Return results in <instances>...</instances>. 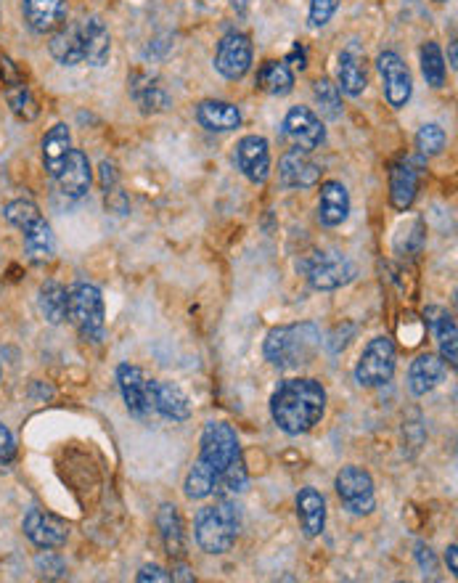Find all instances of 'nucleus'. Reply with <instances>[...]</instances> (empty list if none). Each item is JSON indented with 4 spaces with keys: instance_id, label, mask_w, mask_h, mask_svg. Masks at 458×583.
Returning <instances> with one entry per match:
<instances>
[{
    "instance_id": "f257e3e1",
    "label": "nucleus",
    "mask_w": 458,
    "mask_h": 583,
    "mask_svg": "<svg viewBox=\"0 0 458 583\" xmlns=\"http://www.w3.org/2000/svg\"><path fill=\"white\" fill-rule=\"evenodd\" d=\"M241 456L239 435L228 422H207L199 443V459L188 470L183 493L186 499L202 501L218 491L220 477Z\"/></svg>"
},
{
    "instance_id": "f03ea898",
    "label": "nucleus",
    "mask_w": 458,
    "mask_h": 583,
    "mask_svg": "<svg viewBox=\"0 0 458 583\" xmlns=\"http://www.w3.org/2000/svg\"><path fill=\"white\" fill-rule=\"evenodd\" d=\"M326 414V390L318 379L294 377L284 379L271 395V417L286 435H305Z\"/></svg>"
},
{
    "instance_id": "7ed1b4c3",
    "label": "nucleus",
    "mask_w": 458,
    "mask_h": 583,
    "mask_svg": "<svg viewBox=\"0 0 458 583\" xmlns=\"http://www.w3.org/2000/svg\"><path fill=\"white\" fill-rule=\"evenodd\" d=\"M321 340V329L313 321L273 326L268 337H265L263 356L276 369H300V366L310 364L316 358Z\"/></svg>"
},
{
    "instance_id": "20e7f679",
    "label": "nucleus",
    "mask_w": 458,
    "mask_h": 583,
    "mask_svg": "<svg viewBox=\"0 0 458 583\" xmlns=\"http://www.w3.org/2000/svg\"><path fill=\"white\" fill-rule=\"evenodd\" d=\"M241 530V509L236 501L220 499L196 512L194 538L204 554H226Z\"/></svg>"
},
{
    "instance_id": "39448f33",
    "label": "nucleus",
    "mask_w": 458,
    "mask_h": 583,
    "mask_svg": "<svg viewBox=\"0 0 458 583\" xmlns=\"http://www.w3.org/2000/svg\"><path fill=\"white\" fill-rule=\"evenodd\" d=\"M69 321L75 324L85 342H101L106 332V308L101 289L77 281L69 287Z\"/></svg>"
},
{
    "instance_id": "423d86ee",
    "label": "nucleus",
    "mask_w": 458,
    "mask_h": 583,
    "mask_svg": "<svg viewBox=\"0 0 458 583\" xmlns=\"http://www.w3.org/2000/svg\"><path fill=\"white\" fill-rule=\"evenodd\" d=\"M305 279L318 292H334V289L347 287L358 276V265L347 258L345 252L323 250L313 252L300 263Z\"/></svg>"
},
{
    "instance_id": "0eeeda50",
    "label": "nucleus",
    "mask_w": 458,
    "mask_h": 583,
    "mask_svg": "<svg viewBox=\"0 0 458 583\" xmlns=\"http://www.w3.org/2000/svg\"><path fill=\"white\" fill-rule=\"evenodd\" d=\"M395 366H398V350L390 337H374L368 340L363 348L358 364H355V382L361 387H382L395 377Z\"/></svg>"
},
{
    "instance_id": "6e6552de",
    "label": "nucleus",
    "mask_w": 458,
    "mask_h": 583,
    "mask_svg": "<svg viewBox=\"0 0 458 583\" xmlns=\"http://www.w3.org/2000/svg\"><path fill=\"white\" fill-rule=\"evenodd\" d=\"M339 501L345 504V509L355 517H368L376 509V491H374V477L368 475L363 467H342L334 480Z\"/></svg>"
},
{
    "instance_id": "1a4fd4ad",
    "label": "nucleus",
    "mask_w": 458,
    "mask_h": 583,
    "mask_svg": "<svg viewBox=\"0 0 458 583\" xmlns=\"http://www.w3.org/2000/svg\"><path fill=\"white\" fill-rule=\"evenodd\" d=\"M154 382L146 377V371L136 364L117 366V385H120L122 401L130 417L149 419L154 414Z\"/></svg>"
},
{
    "instance_id": "9d476101",
    "label": "nucleus",
    "mask_w": 458,
    "mask_h": 583,
    "mask_svg": "<svg viewBox=\"0 0 458 583\" xmlns=\"http://www.w3.org/2000/svg\"><path fill=\"white\" fill-rule=\"evenodd\" d=\"M233 162H236V170L255 186H263L271 178V146L257 133L239 138Z\"/></svg>"
},
{
    "instance_id": "9b49d317",
    "label": "nucleus",
    "mask_w": 458,
    "mask_h": 583,
    "mask_svg": "<svg viewBox=\"0 0 458 583\" xmlns=\"http://www.w3.org/2000/svg\"><path fill=\"white\" fill-rule=\"evenodd\" d=\"M215 69L226 80H241L252 69V40L244 32H226L215 51Z\"/></svg>"
},
{
    "instance_id": "f8f14e48",
    "label": "nucleus",
    "mask_w": 458,
    "mask_h": 583,
    "mask_svg": "<svg viewBox=\"0 0 458 583\" xmlns=\"http://www.w3.org/2000/svg\"><path fill=\"white\" fill-rule=\"evenodd\" d=\"M376 69H379V75H382L384 96H387L392 109H403L413 96V80L411 72H408L406 67V61L400 59L395 51H384L379 53V59H376Z\"/></svg>"
},
{
    "instance_id": "ddd939ff",
    "label": "nucleus",
    "mask_w": 458,
    "mask_h": 583,
    "mask_svg": "<svg viewBox=\"0 0 458 583\" xmlns=\"http://www.w3.org/2000/svg\"><path fill=\"white\" fill-rule=\"evenodd\" d=\"M284 136L302 152H313L326 141L321 117L308 106H292L284 117Z\"/></svg>"
},
{
    "instance_id": "4468645a",
    "label": "nucleus",
    "mask_w": 458,
    "mask_h": 583,
    "mask_svg": "<svg viewBox=\"0 0 458 583\" xmlns=\"http://www.w3.org/2000/svg\"><path fill=\"white\" fill-rule=\"evenodd\" d=\"M53 178H56V186H59V191L64 197L69 199L85 197L93 183L91 159H88L85 152H80V149H69L64 165H61V170L53 175Z\"/></svg>"
},
{
    "instance_id": "2eb2a0df",
    "label": "nucleus",
    "mask_w": 458,
    "mask_h": 583,
    "mask_svg": "<svg viewBox=\"0 0 458 583\" xmlns=\"http://www.w3.org/2000/svg\"><path fill=\"white\" fill-rule=\"evenodd\" d=\"M278 181L284 189H313L321 183V167L302 149H289L278 162Z\"/></svg>"
},
{
    "instance_id": "dca6fc26",
    "label": "nucleus",
    "mask_w": 458,
    "mask_h": 583,
    "mask_svg": "<svg viewBox=\"0 0 458 583\" xmlns=\"http://www.w3.org/2000/svg\"><path fill=\"white\" fill-rule=\"evenodd\" d=\"M24 536L30 538L38 549H61L67 544L69 528L53 515H46L43 509H30L24 515Z\"/></svg>"
},
{
    "instance_id": "f3484780",
    "label": "nucleus",
    "mask_w": 458,
    "mask_h": 583,
    "mask_svg": "<svg viewBox=\"0 0 458 583\" xmlns=\"http://www.w3.org/2000/svg\"><path fill=\"white\" fill-rule=\"evenodd\" d=\"M128 91L143 114L167 112V109L173 106V99H170V93L165 91L162 80L154 75H146V72H133V75H130Z\"/></svg>"
},
{
    "instance_id": "a211bd4d",
    "label": "nucleus",
    "mask_w": 458,
    "mask_h": 583,
    "mask_svg": "<svg viewBox=\"0 0 458 583\" xmlns=\"http://www.w3.org/2000/svg\"><path fill=\"white\" fill-rule=\"evenodd\" d=\"M80 35H83L85 64L91 67H104L112 56V35L101 16H85L80 19Z\"/></svg>"
},
{
    "instance_id": "6ab92c4d",
    "label": "nucleus",
    "mask_w": 458,
    "mask_h": 583,
    "mask_svg": "<svg viewBox=\"0 0 458 583\" xmlns=\"http://www.w3.org/2000/svg\"><path fill=\"white\" fill-rule=\"evenodd\" d=\"M350 215V194L347 186L339 181H323L318 191V220L321 226L337 228Z\"/></svg>"
},
{
    "instance_id": "aec40b11",
    "label": "nucleus",
    "mask_w": 458,
    "mask_h": 583,
    "mask_svg": "<svg viewBox=\"0 0 458 583\" xmlns=\"http://www.w3.org/2000/svg\"><path fill=\"white\" fill-rule=\"evenodd\" d=\"M445 377V361L435 353H421L411 361V369H408V390L416 398H424L427 393H432Z\"/></svg>"
},
{
    "instance_id": "412c9836",
    "label": "nucleus",
    "mask_w": 458,
    "mask_h": 583,
    "mask_svg": "<svg viewBox=\"0 0 458 583\" xmlns=\"http://www.w3.org/2000/svg\"><path fill=\"white\" fill-rule=\"evenodd\" d=\"M337 88H342V93L358 99L363 91H366L368 77H366V61H363L361 48L347 46L345 51L339 53L337 59Z\"/></svg>"
},
{
    "instance_id": "4be33fe9",
    "label": "nucleus",
    "mask_w": 458,
    "mask_h": 583,
    "mask_svg": "<svg viewBox=\"0 0 458 583\" xmlns=\"http://www.w3.org/2000/svg\"><path fill=\"white\" fill-rule=\"evenodd\" d=\"M157 528L165 554L170 560H183L186 557V530H183V517L175 504H162L157 509Z\"/></svg>"
},
{
    "instance_id": "5701e85b",
    "label": "nucleus",
    "mask_w": 458,
    "mask_h": 583,
    "mask_svg": "<svg viewBox=\"0 0 458 583\" xmlns=\"http://www.w3.org/2000/svg\"><path fill=\"white\" fill-rule=\"evenodd\" d=\"M419 191V170L411 159H400L390 170V202L398 212H408Z\"/></svg>"
},
{
    "instance_id": "b1692460",
    "label": "nucleus",
    "mask_w": 458,
    "mask_h": 583,
    "mask_svg": "<svg viewBox=\"0 0 458 583\" xmlns=\"http://www.w3.org/2000/svg\"><path fill=\"white\" fill-rule=\"evenodd\" d=\"M24 22L32 32H53L67 16V0H22Z\"/></svg>"
},
{
    "instance_id": "393cba45",
    "label": "nucleus",
    "mask_w": 458,
    "mask_h": 583,
    "mask_svg": "<svg viewBox=\"0 0 458 583\" xmlns=\"http://www.w3.org/2000/svg\"><path fill=\"white\" fill-rule=\"evenodd\" d=\"M154 414L167 422H186L191 417V401L183 393V387L157 379L154 382Z\"/></svg>"
},
{
    "instance_id": "a878e982",
    "label": "nucleus",
    "mask_w": 458,
    "mask_h": 583,
    "mask_svg": "<svg viewBox=\"0 0 458 583\" xmlns=\"http://www.w3.org/2000/svg\"><path fill=\"white\" fill-rule=\"evenodd\" d=\"M48 51L61 67H80L85 64L83 53V35H80V24H64V27H56V32L48 40Z\"/></svg>"
},
{
    "instance_id": "bb28decb",
    "label": "nucleus",
    "mask_w": 458,
    "mask_h": 583,
    "mask_svg": "<svg viewBox=\"0 0 458 583\" xmlns=\"http://www.w3.org/2000/svg\"><path fill=\"white\" fill-rule=\"evenodd\" d=\"M196 122L210 133H231L241 125V109L231 101H202L196 106Z\"/></svg>"
},
{
    "instance_id": "cd10ccee",
    "label": "nucleus",
    "mask_w": 458,
    "mask_h": 583,
    "mask_svg": "<svg viewBox=\"0 0 458 583\" xmlns=\"http://www.w3.org/2000/svg\"><path fill=\"white\" fill-rule=\"evenodd\" d=\"M424 321L432 329V334L440 342V358L448 361L451 366L458 364V332H456V321L445 308L440 305H429L427 311H424Z\"/></svg>"
},
{
    "instance_id": "c85d7f7f",
    "label": "nucleus",
    "mask_w": 458,
    "mask_h": 583,
    "mask_svg": "<svg viewBox=\"0 0 458 583\" xmlns=\"http://www.w3.org/2000/svg\"><path fill=\"white\" fill-rule=\"evenodd\" d=\"M297 517H300V528L308 538H318L326 528V499L316 488H300L297 493Z\"/></svg>"
},
{
    "instance_id": "c756f323",
    "label": "nucleus",
    "mask_w": 458,
    "mask_h": 583,
    "mask_svg": "<svg viewBox=\"0 0 458 583\" xmlns=\"http://www.w3.org/2000/svg\"><path fill=\"white\" fill-rule=\"evenodd\" d=\"M24 250L30 255L32 263H48L56 255V236H53L48 220L40 215L35 223L24 228Z\"/></svg>"
},
{
    "instance_id": "7c9ffc66",
    "label": "nucleus",
    "mask_w": 458,
    "mask_h": 583,
    "mask_svg": "<svg viewBox=\"0 0 458 583\" xmlns=\"http://www.w3.org/2000/svg\"><path fill=\"white\" fill-rule=\"evenodd\" d=\"M69 149H72V133L64 122L53 125L43 136V144H40V152H43V165H46L48 175H56L67 159Z\"/></svg>"
},
{
    "instance_id": "2f4dec72",
    "label": "nucleus",
    "mask_w": 458,
    "mask_h": 583,
    "mask_svg": "<svg viewBox=\"0 0 458 583\" xmlns=\"http://www.w3.org/2000/svg\"><path fill=\"white\" fill-rule=\"evenodd\" d=\"M38 308L48 324L59 326L69 318V289L59 281H46L38 292Z\"/></svg>"
},
{
    "instance_id": "473e14b6",
    "label": "nucleus",
    "mask_w": 458,
    "mask_h": 583,
    "mask_svg": "<svg viewBox=\"0 0 458 583\" xmlns=\"http://www.w3.org/2000/svg\"><path fill=\"white\" fill-rule=\"evenodd\" d=\"M257 88L268 96H289L294 91V75L286 61H265L257 72Z\"/></svg>"
},
{
    "instance_id": "72a5a7b5",
    "label": "nucleus",
    "mask_w": 458,
    "mask_h": 583,
    "mask_svg": "<svg viewBox=\"0 0 458 583\" xmlns=\"http://www.w3.org/2000/svg\"><path fill=\"white\" fill-rule=\"evenodd\" d=\"M6 96H8V106H11V112L19 117V120H35L40 114V106L32 96V91L27 88L22 77L14 80V83L6 85Z\"/></svg>"
},
{
    "instance_id": "f704fd0d",
    "label": "nucleus",
    "mask_w": 458,
    "mask_h": 583,
    "mask_svg": "<svg viewBox=\"0 0 458 583\" xmlns=\"http://www.w3.org/2000/svg\"><path fill=\"white\" fill-rule=\"evenodd\" d=\"M421 75H424V80H427V85H432V88H443L445 85V59H443V51H440V46L437 43H432V40H427L424 46H421Z\"/></svg>"
},
{
    "instance_id": "c9c22d12",
    "label": "nucleus",
    "mask_w": 458,
    "mask_h": 583,
    "mask_svg": "<svg viewBox=\"0 0 458 583\" xmlns=\"http://www.w3.org/2000/svg\"><path fill=\"white\" fill-rule=\"evenodd\" d=\"M313 96H316V104L321 109V117L331 122L342 117V96H339V88L331 83L329 77H318L313 83Z\"/></svg>"
},
{
    "instance_id": "e433bc0d",
    "label": "nucleus",
    "mask_w": 458,
    "mask_h": 583,
    "mask_svg": "<svg viewBox=\"0 0 458 583\" xmlns=\"http://www.w3.org/2000/svg\"><path fill=\"white\" fill-rule=\"evenodd\" d=\"M427 242V228H424V220L413 218L406 228H400V234L395 236V252L403 255V258H413L419 255L421 247Z\"/></svg>"
},
{
    "instance_id": "4c0bfd02",
    "label": "nucleus",
    "mask_w": 458,
    "mask_h": 583,
    "mask_svg": "<svg viewBox=\"0 0 458 583\" xmlns=\"http://www.w3.org/2000/svg\"><path fill=\"white\" fill-rule=\"evenodd\" d=\"M445 144H448V136H445V130L440 125H435V122L421 125L419 133H416V149H419L421 157H437V154H443Z\"/></svg>"
},
{
    "instance_id": "58836bf2",
    "label": "nucleus",
    "mask_w": 458,
    "mask_h": 583,
    "mask_svg": "<svg viewBox=\"0 0 458 583\" xmlns=\"http://www.w3.org/2000/svg\"><path fill=\"white\" fill-rule=\"evenodd\" d=\"M3 215H6V220L11 223V226H16L19 231H24V228L30 226V223H35V220L40 218V210H38V205L32 202V199H14V202H8L6 210H3Z\"/></svg>"
},
{
    "instance_id": "ea45409f",
    "label": "nucleus",
    "mask_w": 458,
    "mask_h": 583,
    "mask_svg": "<svg viewBox=\"0 0 458 583\" xmlns=\"http://www.w3.org/2000/svg\"><path fill=\"white\" fill-rule=\"evenodd\" d=\"M247 485H249V475H247V467H244V456H239V459H236L226 472H223L218 491L215 493H244L247 491Z\"/></svg>"
},
{
    "instance_id": "a19ab883",
    "label": "nucleus",
    "mask_w": 458,
    "mask_h": 583,
    "mask_svg": "<svg viewBox=\"0 0 458 583\" xmlns=\"http://www.w3.org/2000/svg\"><path fill=\"white\" fill-rule=\"evenodd\" d=\"M339 0H313L310 3V14H308V24L313 30L318 27H326L331 22V16L337 14Z\"/></svg>"
},
{
    "instance_id": "79ce46f5",
    "label": "nucleus",
    "mask_w": 458,
    "mask_h": 583,
    "mask_svg": "<svg viewBox=\"0 0 458 583\" xmlns=\"http://www.w3.org/2000/svg\"><path fill=\"white\" fill-rule=\"evenodd\" d=\"M16 459V440L14 432L0 422V472H6Z\"/></svg>"
},
{
    "instance_id": "37998d69",
    "label": "nucleus",
    "mask_w": 458,
    "mask_h": 583,
    "mask_svg": "<svg viewBox=\"0 0 458 583\" xmlns=\"http://www.w3.org/2000/svg\"><path fill=\"white\" fill-rule=\"evenodd\" d=\"M35 568H38L43 578H61L67 573V565L56 554H51V549H46V554H40L38 560H35Z\"/></svg>"
},
{
    "instance_id": "c03bdc74",
    "label": "nucleus",
    "mask_w": 458,
    "mask_h": 583,
    "mask_svg": "<svg viewBox=\"0 0 458 583\" xmlns=\"http://www.w3.org/2000/svg\"><path fill=\"white\" fill-rule=\"evenodd\" d=\"M136 581L138 583H170L173 581V576H170L162 565H154V562H151V565H143V568L138 570Z\"/></svg>"
},
{
    "instance_id": "a18cd8bd",
    "label": "nucleus",
    "mask_w": 458,
    "mask_h": 583,
    "mask_svg": "<svg viewBox=\"0 0 458 583\" xmlns=\"http://www.w3.org/2000/svg\"><path fill=\"white\" fill-rule=\"evenodd\" d=\"M98 173H101V189H104L106 194H109L112 189H117L120 175H117V167H114V162L104 159V162H101V167H98Z\"/></svg>"
},
{
    "instance_id": "49530a36",
    "label": "nucleus",
    "mask_w": 458,
    "mask_h": 583,
    "mask_svg": "<svg viewBox=\"0 0 458 583\" xmlns=\"http://www.w3.org/2000/svg\"><path fill=\"white\" fill-rule=\"evenodd\" d=\"M416 560H419V568L427 573V576H432L437 570L435 565V554H432V549H429V544H416Z\"/></svg>"
},
{
    "instance_id": "de8ad7c7",
    "label": "nucleus",
    "mask_w": 458,
    "mask_h": 583,
    "mask_svg": "<svg viewBox=\"0 0 458 583\" xmlns=\"http://www.w3.org/2000/svg\"><path fill=\"white\" fill-rule=\"evenodd\" d=\"M284 61L286 64H294L297 69H305L308 67V51H305V46H300V43H297V46L292 48V53H289Z\"/></svg>"
},
{
    "instance_id": "09e8293b",
    "label": "nucleus",
    "mask_w": 458,
    "mask_h": 583,
    "mask_svg": "<svg viewBox=\"0 0 458 583\" xmlns=\"http://www.w3.org/2000/svg\"><path fill=\"white\" fill-rule=\"evenodd\" d=\"M445 565H448V570L456 576L458 573V546L456 544H451L448 549H445Z\"/></svg>"
},
{
    "instance_id": "8fccbe9b",
    "label": "nucleus",
    "mask_w": 458,
    "mask_h": 583,
    "mask_svg": "<svg viewBox=\"0 0 458 583\" xmlns=\"http://www.w3.org/2000/svg\"><path fill=\"white\" fill-rule=\"evenodd\" d=\"M173 581H194V576H191V570L186 568V565H173Z\"/></svg>"
},
{
    "instance_id": "3c124183",
    "label": "nucleus",
    "mask_w": 458,
    "mask_h": 583,
    "mask_svg": "<svg viewBox=\"0 0 458 583\" xmlns=\"http://www.w3.org/2000/svg\"><path fill=\"white\" fill-rule=\"evenodd\" d=\"M30 395H32V398H35V395H38V387L32 385ZM51 395H53V390H51V387H46V390H40V398H43V401H46V398H51Z\"/></svg>"
},
{
    "instance_id": "603ef678",
    "label": "nucleus",
    "mask_w": 458,
    "mask_h": 583,
    "mask_svg": "<svg viewBox=\"0 0 458 583\" xmlns=\"http://www.w3.org/2000/svg\"><path fill=\"white\" fill-rule=\"evenodd\" d=\"M458 64V56H456V40L451 43V67H456Z\"/></svg>"
},
{
    "instance_id": "864d4df0",
    "label": "nucleus",
    "mask_w": 458,
    "mask_h": 583,
    "mask_svg": "<svg viewBox=\"0 0 458 583\" xmlns=\"http://www.w3.org/2000/svg\"><path fill=\"white\" fill-rule=\"evenodd\" d=\"M0 377H3V361H0Z\"/></svg>"
},
{
    "instance_id": "5fc2aeb1",
    "label": "nucleus",
    "mask_w": 458,
    "mask_h": 583,
    "mask_svg": "<svg viewBox=\"0 0 458 583\" xmlns=\"http://www.w3.org/2000/svg\"><path fill=\"white\" fill-rule=\"evenodd\" d=\"M435 3H448V0H435Z\"/></svg>"
}]
</instances>
